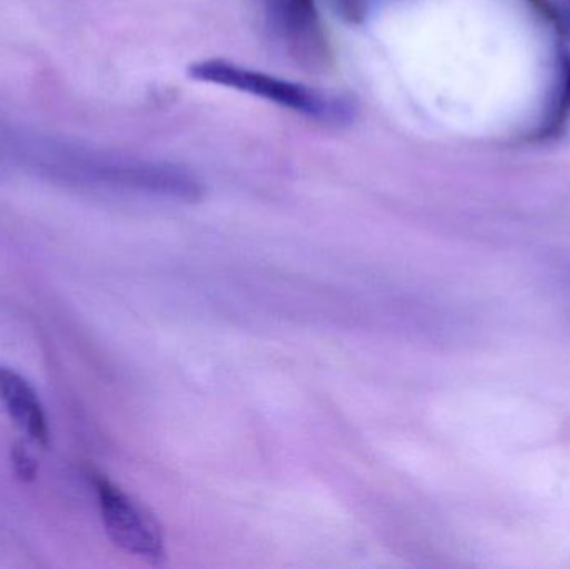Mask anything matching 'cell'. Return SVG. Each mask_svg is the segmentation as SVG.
<instances>
[{
	"instance_id": "52a82bcc",
	"label": "cell",
	"mask_w": 570,
	"mask_h": 569,
	"mask_svg": "<svg viewBox=\"0 0 570 569\" xmlns=\"http://www.w3.org/2000/svg\"><path fill=\"white\" fill-rule=\"evenodd\" d=\"M10 458H12L13 471H16L17 478H19V480L26 481V483L36 480V460H33L32 454L27 451V448L23 447V444H16V447L12 448Z\"/></svg>"
},
{
	"instance_id": "30bf717a",
	"label": "cell",
	"mask_w": 570,
	"mask_h": 569,
	"mask_svg": "<svg viewBox=\"0 0 570 569\" xmlns=\"http://www.w3.org/2000/svg\"><path fill=\"white\" fill-rule=\"evenodd\" d=\"M569 2H570V0H569Z\"/></svg>"
},
{
	"instance_id": "7a4b0ae2",
	"label": "cell",
	"mask_w": 570,
	"mask_h": 569,
	"mask_svg": "<svg viewBox=\"0 0 570 569\" xmlns=\"http://www.w3.org/2000/svg\"><path fill=\"white\" fill-rule=\"evenodd\" d=\"M189 76L200 82L253 94L318 122L344 126V124H351L355 117L354 102L341 94L311 89L302 84L257 72L229 60H200L189 66Z\"/></svg>"
},
{
	"instance_id": "6da1fadb",
	"label": "cell",
	"mask_w": 570,
	"mask_h": 569,
	"mask_svg": "<svg viewBox=\"0 0 570 569\" xmlns=\"http://www.w3.org/2000/svg\"><path fill=\"white\" fill-rule=\"evenodd\" d=\"M0 156L77 186L124 190L177 203H194L203 196L199 179L176 164L100 153L16 130L0 133Z\"/></svg>"
},
{
	"instance_id": "ba28073f",
	"label": "cell",
	"mask_w": 570,
	"mask_h": 569,
	"mask_svg": "<svg viewBox=\"0 0 570 569\" xmlns=\"http://www.w3.org/2000/svg\"><path fill=\"white\" fill-rule=\"evenodd\" d=\"M335 10L344 17L347 22L358 23L367 17L374 0H332Z\"/></svg>"
},
{
	"instance_id": "277c9868",
	"label": "cell",
	"mask_w": 570,
	"mask_h": 569,
	"mask_svg": "<svg viewBox=\"0 0 570 569\" xmlns=\"http://www.w3.org/2000/svg\"><path fill=\"white\" fill-rule=\"evenodd\" d=\"M267 22L285 52L308 70L325 69L331 57L315 0H264Z\"/></svg>"
},
{
	"instance_id": "8992f818",
	"label": "cell",
	"mask_w": 570,
	"mask_h": 569,
	"mask_svg": "<svg viewBox=\"0 0 570 569\" xmlns=\"http://www.w3.org/2000/svg\"><path fill=\"white\" fill-rule=\"evenodd\" d=\"M570 110V56L562 57V90L559 97L558 106L552 112L551 122H549L548 133H558L568 119Z\"/></svg>"
},
{
	"instance_id": "9c48e42d",
	"label": "cell",
	"mask_w": 570,
	"mask_h": 569,
	"mask_svg": "<svg viewBox=\"0 0 570 569\" xmlns=\"http://www.w3.org/2000/svg\"><path fill=\"white\" fill-rule=\"evenodd\" d=\"M529 2H531L532 6L535 7V10H538L539 13H542L549 22H554L556 26L562 27L561 17L558 16L556 7L552 6L549 0H529Z\"/></svg>"
},
{
	"instance_id": "3957f363",
	"label": "cell",
	"mask_w": 570,
	"mask_h": 569,
	"mask_svg": "<svg viewBox=\"0 0 570 569\" xmlns=\"http://www.w3.org/2000/svg\"><path fill=\"white\" fill-rule=\"evenodd\" d=\"M100 517L110 540L120 550L150 565L166 560L163 527L146 507L104 477L94 478Z\"/></svg>"
},
{
	"instance_id": "5b68a950",
	"label": "cell",
	"mask_w": 570,
	"mask_h": 569,
	"mask_svg": "<svg viewBox=\"0 0 570 569\" xmlns=\"http://www.w3.org/2000/svg\"><path fill=\"white\" fill-rule=\"evenodd\" d=\"M0 404L30 440L42 447L49 444V426L36 390L26 377L6 366H0Z\"/></svg>"
}]
</instances>
